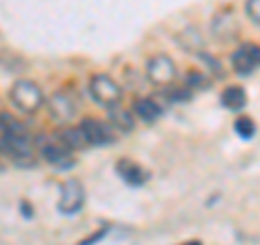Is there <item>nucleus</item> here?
Here are the masks:
<instances>
[{"mask_svg": "<svg viewBox=\"0 0 260 245\" xmlns=\"http://www.w3.org/2000/svg\"><path fill=\"white\" fill-rule=\"evenodd\" d=\"M85 204V187L76 178H70L61 185V191H59V204L56 208L61 210L63 215H76Z\"/></svg>", "mask_w": 260, "mask_h": 245, "instance_id": "nucleus-4", "label": "nucleus"}, {"mask_svg": "<svg viewBox=\"0 0 260 245\" xmlns=\"http://www.w3.org/2000/svg\"><path fill=\"white\" fill-rule=\"evenodd\" d=\"M9 96H11L13 107H18L26 115H32V113H37L44 107V94L35 80H28V78L15 80Z\"/></svg>", "mask_w": 260, "mask_h": 245, "instance_id": "nucleus-1", "label": "nucleus"}, {"mask_svg": "<svg viewBox=\"0 0 260 245\" xmlns=\"http://www.w3.org/2000/svg\"><path fill=\"white\" fill-rule=\"evenodd\" d=\"M89 94L100 107L113 109L121 100V87L107 74H95L89 80Z\"/></svg>", "mask_w": 260, "mask_h": 245, "instance_id": "nucleus-2", "label": "nucleus"}, {"mask_svg": "<svg viewBox=\"0 0 260 245\" xmlns=\"http://www.w3.org/2000/svg\"><path fill=\"white\" fill-rule=\"evenodd\" d=\"M145 76L152 85L156 87H169L174 83V78L178 76V68L172 56L167 54H154L145 65Z\"/></svg>", "mask_w": 260, "mask_h": 245, "instance_id": "nucleus-3", "label": "nucleus"}, {"mask_svg": "<svg viewBox=\"0 0 260 245\" xmlns=\"http://www.w3.org/2000/svg\"><path fill=\"white\" fill-rule=\"evenodd\" d=\"M221 104L228 111H243L247 107V94L241 85H230L221 91Z\"/></svg>", "mask_w": 260, "mask_h": 245, "instance_id": "nucleus-10", "label": "nucleus"}, {"mask_svg": "<svg viewBox=\"0 0 260 245\" xmlns=\"http://www.w3.org/2000/svg\"><path fill=\"white\" fill-rule=\"evenodd\" d=\"M260 65V46L256 44H243L232 54V68L241 76H249Z\"/></svg>", "mask_w": 260, "mask_h": 245, "instance_id": "nucleus-6", "label": "nucleus"}, {"mask_svg": "<svg viewBox=\"0 0 260 245\" xmlns=\"http://www.w3.org/2000/svg\"><path fill=\"white\" fill-rule=\"evenodd\" d=\"M83 133L87 137L89 145H111L115 141V135H113V126L107 124V121H100V119H93V117H87L83 119Z\"/></svg>", "mask_w": 260, "mask_h": 245, "instance_id": "nucleus-8", "label": "nucleus"}, {"mask_svg": "<svg viewBox=\"0 0 260 245\" xmlns=\"http://www.w3.org/2000/svg\"><path fill=\"white\" fill-rule=\"evenodd\" d=\"M115 171H117V176L124 180L126 185L130 187H141L148 182V178L150 174L145 171L141 165H137L135 161H130V159H119L117 161V165H115Z\"/></svg>", "mask_w": 260, "mask_h": 245, "instance_id": "nucleus-9", "label": "nucleus"}, {"mask_svg": "<svg viewBox=\"0 0 260 245\" xmlns=\"http://www.w3.org/2000/svg\"><path fill=\"white\" fill-rule=\"evenodd\" d=\"M48 111H50V115L61 121V124H68V121H72L76 117V100L72 98L70 94L65 91H56L52 94L50 98H48Z\"/></svg>", "mask_w": 260, "mask_h": 245, "instance_id": "nucleus-7", "label": "nucleus"}, {"mask_svg": "<svg viewBox=\"0 0 260 245\" xmlns=\"http://www.w3.org/2000/svg\"><path fill=\"white\" fill-rule=\"evenodd\" d=\"M186 87L189 89H206L210 87V78L204 74V72H189V76H186Z\"/></svg>", "mask_w": 260, "mask_h": 245, "instance_id": "nucleus-16", "label": "nucleus"}, {"mask_svg": "<svg viewBox=\"0 0 260 245\" xmlns=\"http://www.w3.org/2000/svg\"><path fill=\"white\" fill-rule=\"evenodd\" d=\"M109 121H111L113 128H119V130H124V133H128V130L135 128V119H133V115H130V111L121 109V107H113L111 109Z\"/></svg>", "mask_w": 260, "mask_h": 245, "instance_id": "nucleus-13", "label": "nucleus"}, {"mask_svg": "<svg viewBox=\"0 0 260 245\" xmlns=\"http://www.w3.org/2000/svg\"><path fill=\"white\" fill-rule=\"evenodd\" d=\"M245 13L256 26H260V0H245Z\"/></svg>", "mask_w": 260, "mask_h": 245, "instance_id": "nucleus-17", "label": "nucleus"}, {"mask_svg": "<svg viewBox=\"0 0 260 245\" xmlns=\"http://www.w3.org/2000/svg\"><path fill=\"white\" fill-rule=\"evenodd\" d=\"M135 113L139 115L143 121H148V124H154L160 115H162V107L152 100V98H139V100L135 102Z\"/></svg>", "mask_w": 260, "mask_h": 245, "instance_id": "nucleus-11", "label": "nucleus"}, {"mask_svg": "<svg viewBox=\"0 0 260 245\" xmlns=\"http://www.w3.org/2000/svg\"><path fill=\"white\" fill-rule=\"evenodd\" d=\"M104 234H107V228H100V232H93V234H89L87 239H83V241H80V243H76V245H95L98 241L102 239Z\"/></svg>", "mask_w": 260, "mask_h": 245, "instance_id": "nucleus-18", "label": "nucleus"}, {"mask_svg": "<svg viewBox=\"0 0 260 245\" xmlns=\"http://www.w3.org/2000/svg\"><path fill=\"white\" fill-rule=\"evenodd\" d=\"M178 44H180L184 50H189V52H200L204 39H202L200 30H195V28L189 26V28H184L182 33H178Z\"/></svg>", "mask_w": 260, "mask_h": 245, "instance_id": "nucleus-14", "label": "nucleus"}, {"mask_svg": "<svg viewBox=\"0 0 260 245\" xmlns=\"http://www.w3.org/2000/svg\"><path fill=\"white\" fill-rule=\"evenodd\" d=\"M180 245H202V241H184V243H180Z\"/></svg>", "mask_w": 260, "mask_h": 245, "instance_id": "nucleus-19", "label": "nucleus"}, {"mask_svg": "<svg viewBox=\"0 0 260 245\" xmlns=\"http://www.w3.org/2000/svg\"><path fill=\"white\" fill-rule=\"evenodd\" d=\"M39 152L46 163H50L54 167H72L74 165V159H72V150L61 141V137H46L42 143H39Z\"/></svg>", "mask_w": 260, "mask_h": 245, "instance_id": "nucleus-5", "label": "nucleus"}, {"mask_svg": "<svg viewBox=\"0 0 260 245\" xmlns=\"http://www.w3.org/2000/svg\"><path fill=\"white\" fill-rule=\"evenodd\" d=\"M234 133H237L241 139H245V141H247V139H251V137L256 135V121L251 119V117H245V115L239 117L237 121H234Z\"/></svg>", "mask_w": 260, "mask_h": 245, "instance_id": "nucleus-15", "label": "nucleus"}, {"mask_svg": "<svg viewBox=\"0 0 260 245\" xmlns=\"http://www.w3.org/2000/svg\"><path fill=\"white\" fill-rule=\"evenodd\" d=\"M59 137H61V141L68 145L70 150H85L89 145L83 128H63L59 133Z\"/></svg>", "mask_w": 260, "mask_h": 245, "instance_id": "nucleus-12", "label": "nucleus"}]
</instances>
